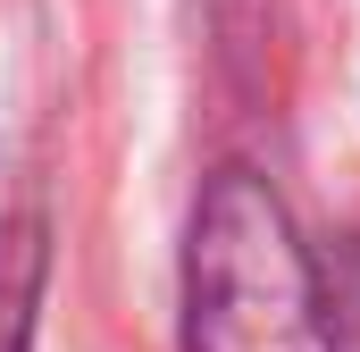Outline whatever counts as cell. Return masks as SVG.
<instances>
[{
    "mask_svg": "<svg viewBox=\"0 0 360 352\" xmlns=\"http://www.w3.org/2000/svg\"><path fill=\"white\" fill-rule=\"evenodd\" d=\"M184 352H335L319 277L260 176H218L184 260Z\"/></svg>",
    "mask_w": 360,
    "mask_h": 352,
    "instance_id": "6da1fadb",
    "label": "cell"
},
{
    "mask_svg": "<svg viewBox=\"0 0 360 352\" xmlns=\"http://www.w3.org/2000/svg\"><path fill=\"white\" fill-rule=\"evenodd\" d=\"M34 285H42V227L34 218H8L0 227V352H25Z\"/></svg>",
    "mask_w": 360,
    "mask_h": 352,
    "instance_id": "7a4b0ae2",
    "label": "cell"
}]
</instances>
